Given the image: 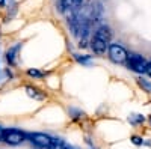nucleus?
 Returning a JSON list of instances; mask_svg holds the SVG:
<instances>
[{"label":"nucleus","instance_id":"f257e3e1","mask_svg":"<svg viewBox=\"0 0 151 149\" xmlns=\"http://www.w3.org/2000/svg\"><path fill=\"white\" fill-rule=\"evenodd\" d=\"M29 140L32 142V145L38 149H58L59 140L50 137L48 134L44 133H30L27 134Z\"/></svg>","mask_w":151,"mask_h":149},{"label":"nucleus","instance_id":"f03ea898","mask_svg":"<svg viewBox=\"0 0 151 149\" xmlns=\"http://www.w3.org/2000/svg\"><path fill=\"white\" fill-rule=\"evenodd\" d=\"M109 59L115 63H125L129 59V53L125 48L119 44H110L109 45Z\"/></svg>","mask_w":151,"mask_h":149},{"label":"nucleus","instance_id":"7ed1b4c3","mask_svg":"<svg viewBox=\"0 0 151 149\" xmlns=\"http://www.w3.org/2000/svg\"><path fill=\"white\" fill-rule=\"evenodd\" d=\"M24 139H26V134L17 128H9V130H5V133H3V142L8 145H12V146L23 143Z\"/></svg>","mask_w":151,"mask_h":149},{"label":"nucleus","instance_id":"20e7f679","mask_svg":"<svg viewBox=\"0 0 151 149\" xmlns=\"http://www.w3.org/2000/svg\"><path fill=\"white\" fill-rule=\"evenodd\" d=\"M147 63L148 62L142 56H139V54H129V59H127V68L129 69L136 71V72H145Z\"/></svg>","mask_w":151,"mask_h":149},{"label":"nucleus","instance_id":"39448f33","mask_svg":"<svg viewBox=\"0 0 151 149\" xmlns=\"http://www.w3.org/2000/svg\"><path fill=\"white\" fill-rule=\"evenodd\" d=\"M20 50H21V44H15V45H12V47L8 48V51H6V60H8L9 65H12V66L17 65V57H18Z\"/></svg>","mask_w":151,"mask_h":149},{"label":"nucleus","instance_id":"423d86ee","mask_svg":"<svg viewBox=\"0 0 151 149\" xmlns=\"http://www.w3.org/2000/svg\"><path fill=\"white\" fill-rule=\"evenodd\" d=\"M94 36H95V38H98V39H101V41H104L106 44H110L112 30H110L107 26H101V27H98V29L95 30Z\"/></svg>","mask_w":151,"mask_h":149},{"label":"nucleus","instance_id":"0eeeda50","mask_svg":"<svg viewBox=\"0 0 151 149\" xmlns=\"http://www.w3.org/2000/svg\"><path fill=\"white\" fill-rule=\"evenodd\" d=\"M91 48H92V51L95 54H104L106 53V48H109V44H106L104 41L101 39H98V38H92L91 41Z\"/></svg>","mask_w":151,"mask_h":149},{"label":"nucleus","instance_id":"6e6552de","mask_svg":"<svg viewBox=\"0 0 151 149\" xmlns=\"http://www.w3.org/2000/svg\"><path fill=\"white\" fill-rule=\"evenodd\" d=\"M26 93L30 98H33V99H42L44 98V93L40 92L38 89H35V88H32V86H27V88H26Z\"/></svg>","mask_w":151,"mask_h":149},{"label":"nucleus","instance_id":"1a4fd4ad","mask_svg":"<svg viewBox=\"0 0 151 149\" xmlns=\"http://www.w3.org/2000/svg\"><path fill=\"white\" fill-rule=\"evenodd\" d=\"M137 84H139L145 92L151 93V81H148V80H145V78H137Z\"/></svg>","mask_w":151,"mask_h":149},{"label":"nucleus","instance_id":"9d476101","mask_svg":"<svg viewBox=\"0 0 151 149\" xmlns=\"http://www.w3.org/2000/svg\"><path fill=\"white\" fill-rule=\"evenodd\" d=\"M145 120V118L142 116V115H132L130 118H129V122L132 123V125H137V123H142Z\"/></svg>","mask_w":151,"mask_h":149},{"label":"nucleus","instance_id":"9b49d317","mask_svg":"<svg viewBox=\"0 0 151 149\" xmlns=\"http://www.w3.org/2000/svg\"><path fill=\"white\" fill-rule=\"evenodd\" d=\"M74 59L77 60V62H80V63H85V65H88L91 62V56H82V54H74Z\"/></svg>","mask_w":151,"mask_h":149},{"label":"nucleus","instance_id":"f8f14e48","mask_svg":"<svg viewBox=\"0 0 151 149\" xmlns=\"http://www.w3.org/2000/svg\"><path fill=\"white\" fill-rule=\"evenodd\" d=\"M27 76L29 77H33V78H42L44 77V74L41 71H38V69H27Z\"/></svg>","mask_w":151,"mask_h":149},{"label":"nucleus","instance_id":"ddd939ff","mask_svg":"<svg viewBox=\"0 0 151 149\" xmlns=\"http://www.w3.org/2000/svg\"><path fill=\"white\" fill-rule=\"evenodd\" d=\"M58 149H74L73 146H68V145H65L62 140H59V145H58Z\"/></svg>","mask_w":151,"mask_h":149},{"label":"nucleus","instance_id":"4468645a","mask_svg":"<svg viewBox=\"0 0 151 149\" xmlns=\"http://www.w3.org/2000/svg\"><path fill=\"white\" fill-rule=\"evenodd\" d=\"M132 142H133L134 145H142L144 140H142L141 137H137V135H133V137H132Z\"/></svg>","mask_w":151,"mask_h":149},{"label":"nucleus","instance_id":"2eb2a0df","mask_svg":"<svg viewBox=\"0 0 151 149\" xmlns=\"http://www.w3.org/2000/svg\"><path fill=\"white\" fill-rule=\"evenodd\" d=\"M145 72L148 74V76L151 77V62H148V63H147V68H145Z\"/></svg>","mask_w":151,"mask_h":149},{"label":"nucleus","instance_id":"dca6fc26","mask_svg":"<svg viewBox=\"0 0 151 149\" xmlns=\"http://www.w3.org/2000/svg\"><path fill=\"white\" fill-rule=\"evenodd\" d=\"M3 133H5V130L0 127V140H3Z\"/></svg>","mask_w":151,"mask_h":149},{"label":"nucleus","instance_id":"f3484780","mask_svg":"<svg viewBox=\"0 0 151 149\" xmlns=\"http://www.w3.org/2000/svg\"><path fill=\"white\" fill-rule=\"evenodd\" d=\"M5 3H6V0H0V8H3Z\"/></svg>","mask_w":151,"mask_h":149},{"label":"nucleus","instance_id":"a211bd4d","mask_svg":"<svg viewBox=\"0 0 151 149\" xmlns=\"http://www.w3.org/2000/svg\"><path fill=\"white\" fill-rule=\"evenodd\" d=\"M150 120H151V116H150Z\"/></svg>","mask_w":151,"mask_h":149}]
</instances>
